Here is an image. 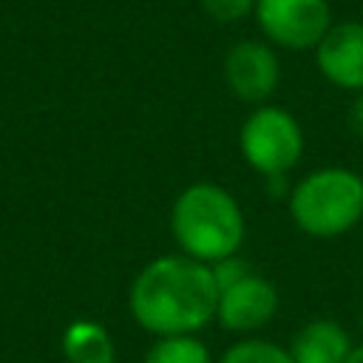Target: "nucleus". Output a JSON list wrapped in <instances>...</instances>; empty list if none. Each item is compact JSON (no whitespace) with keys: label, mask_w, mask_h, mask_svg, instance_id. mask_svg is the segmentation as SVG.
I'll list each match as a JSON object with an SVG mask.
<instances>
[{"label":"nucleus","mask_w":363,"mask_h":363,"mask_svg":"<svg viewBox=\"0 0 363 363\" xmlns=\"http://www.w3.org/2000/svg\"><path fill=\"white\" fill-rule=\"evenodd\" d=\"M128 306L133 320L156 335H196L216 320L218 286L210 264L190 255H159L139 269Z\"/></svg>","instance_id":"nucleus-1"},{"label":"nucleus","mask_w":363,"mask_h":363,"mask_svg":"<svg viewBox=\"0 0 363 363\" xmlns=\"http://www.w3.org/2000/svg\"><path fill=\"white\" fill-rule=\"evenodd\" d=\"M170 233L182 255L216 264L241 250L247 224L241 204L230 190L213 182H196L176 196Z\"/></svg>","instance_id":"nucleus-2"},{"label":"nucleus","mask_w":363,"mask_h":363,"mask_svg":"<svg viewBox=\"0 0 363 363\" xmlns=\"http://www.w3.org/2000/svg\"><path fill=\"white\" fill-rule=\"evenodd\" d=\"M289 216L312 238H337L363 221V176L349 167H320L289 190Z\"/></svg>","instance_id":"nucleus-3"},{"label":"nucleus","mask_w":363,"mask_h":363,"mask_svg":"<svg viewBox=\"0 0 363 363\" xmlns=\"http://www.w3.org/2000/svg\"><path fill=\"white\" fill-rule=\"evenodd\" d=\"M238 147L255 173L286 176L303 156V130L286 108L258 105L238 130Z\"/></svg>","instance_id":"nucleus-4"},{"label":"nucleus","mask_w":363,"mask_h":363,"mask_svg":"<svg viewBox=\"0 0 363 363\" xmlns=\"http://www.w3.org/2000/svg\"><path fill=\"white\" fill-rule=\"evenodd\" d=\"M252 14L269 45L289 51L315 48L332 28V9L326 0H255Z\"/></svg>","instance_id":"nucleus-5"},{"label":"nucleus","mask_w":363,"mask_h":363,"mask_svg":"<svg viewBox=\"0 0 363 363\" xmlns=\"http://www.w3.org/2000/svg\"><path fill=\"white\" fill-rule=\"evenodd\" d=\"M224 82L227 88L250 105H267L281 82V62L269 43L241 40L224 57Z\"/></svg>","instance_id":"nucleus-6"},{"label":"nucleus","mask_w":363,"mask_h":363,"mask_svg":"<svg viewBox=\"0 0 363 363\" xmlns=\"http://www.w3.org/2000/svg\"><path fill=\"white\" fill-rule=\"evenodd\" d=\"M278 312V289L269 278L250 272L238 284L218 292L216 320L230 332H255Z\"/></svg>","instance_id":"nucleus-7"},{"label":"nucleus","mask_w":363,"mask_h":363,"mask_svg":"<svg viewBox=\"0 0 363 363\" xmlns=\"http://www.w3.org/2000/svg\"><path fill=\"white\" fill-rule=\"evenodd\" d=\"M315 62L326 82L340 91H363V23H332L315 45Z\"/></svg>","instance_id":"nucleus-8"},{"label":"nucleus","mask_w":363,"mask_h":363,"mask_svg":"<svg viewBox=\"0 0 363 363\" xmlns=\"http://www.w3.org/2000/svg\"><path fill=\"white\" fill-rule=\"evenodd\" d=\"M349 352V332L329 318H315L303 323L289 343V354L295 363H346Z\"/></svg>","instance_id":"nucleus-9"},{"label":"nucleus","mask_w":363,"mask_h":363,"mask_svg":"<svg viewBox=\"0 0 363 363\" xmlns=\"http://www.w3.org/2000/svg\"><path fill=\"white\" fill-rule=\"evenodd\" d=\"M68 363H113L116 346L108 329L96 320H74L62 335Z\"/></svg>","instance_id":"nucleus-10"},{"label":"nucleus","mask_w":363,"mask_h":363,"mask_svg":"<svg viewBox=\"0 0 363 363\" xmlns=\"http://www.w3.org/2000/svg\"><path fill=\"white\" fill-rule=\"evenodd\" d=\"M145 363H213V354L196 335H170L147 349Z\"/></svg>","instance_id":"nucleus-11"},{"label":"nucleus","mask_w":363,"mask_h":363,"mask_svg":"<svg viewBox=\"0 0 363 363\" xmlns=\"http://www.w3.org/2000/svg\"><path fill=\"white\" fill-rule=\"evenodd\" d=\"M218 363H295L289 349L272 343V340H261V337H250V340H238L233 343Z\"/></svg>","instance_id":"nucleus-12"},{"label":"nucleus","mask_w":363,"mask_h":363,"mask_svg":"<svg viewBox=\"0 0 363 363\" xmlns=\"http://www.w3.org/2000/svg\"><path fill=\"white\" fill-rule=\"evenodd\" d=\"M204 14L216 23H238L255 11V0H199Z\"/></svg>","instance_id":"nucleus-13"},{"label":"nucleus","mask_w":363,"mask_h":363,"mask_svg":"<svg viewBox=\"0 0 363 363\" xmlns=\"http://www.w3.org/2000/svg\"><path fill=\"white\" fill-rule=\"evenodd\" d=\"M210 269H213V278H216L218 292H221V289H227V286H233V284H238L241 278H247V275L252 272V267H250L244 258H238V255L221 258V261L210 264Z\"/></svg>","instance_id":"nucleus-14"},{"label":"nucleus","mask_w":363,"mask_h":363,"mask_svg":"<svg viewBox=\"0 0 363 363\" xmlns=\"http://www.w3.org/2000/svg\"><path fill=\"white\" fill-rule=\"evenodd\" d=\"M349 125H352L354 136L363 139V91L354 96V102H352V108H349Z\"/></svg>","instance_id":"nucleus-15"},{"label":"nucleus","mask_w":363,"mask_h":363,"mask_svg":"<svg viewBox=\"0 0 363 363\" xmlns=\"http://www.w3.org/2000/svg\"><path fill=\"white\" fill-rule=\"evenodd\" d=\"M346 363H363V343H360V346H352V352H349Z\"/></svg>","instance_id":"nucleus-16"},{"label":"nucleus","mask_w":363,"mask_h":363,"mask_svg":"<svg viewBox=\"0 0 363 363\" xmlns=\"http://www.w3.org/2000/svg\"><path fill=\"white\" fill-rule=\"evenodd\" d=\"M360 323H363V320H360Z\"/></svg>","instance_id":"nucleus-17"}]
</instances>
